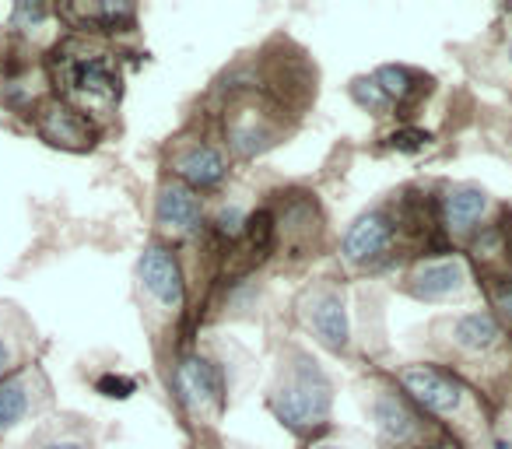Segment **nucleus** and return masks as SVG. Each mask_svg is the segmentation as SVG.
I'll list each match as a JSON object with an SVG mask.
<instances>
[{
    "mask_svg": "<svg viewBox=\"0 0 512 449\" xmlns=\"http://www.w3.org/2000/svg\"><path fill=\"white\" fill-rule=\"evenodd\" d=\"M176 172L197 190H207V186H218L225 179V158L218 155L207 144H197V148H186L183 155L176 158Z\"/></svg>",
    "mask_w": 512,
    "mask_h": 449,
    "instance_id": "9d476101",
    "label": "nucleus"
},
{
    "mask_svg": "<svg viewBox=\"0 0 512 449\" xmlns=\"http://www.w3.org/2000/svg\"><path fill=\"white\" fill-rule=\"evenodd\" d=\"M218 229L225 232V236H239V232L246 229V214H242V207H225V211L218 214Z\"/></svg>",
    "mask_w": 512,
    "mask_h": 449,
    "instance_id": "6ab92c4d",
    "label": "nucleus"
},
{
    "mask_svg": "<svg viewBox=\"0 0 512 449\" xmlns=\"http://www.w3.org/2000/svg\"><path fill=\"white\" fill-rule=\"evenodd\" d=\"M330 404H334L330 379L316 369L313 358L299 355V362L288 369L285 383L274 393V414L281 418V425L306 432V428H316L330 418Z\"/></svg>",
    "mask_w": 512,
    "mask_h": 449,
    "instance_id": "f257e3e1",
    "label": "nucleus"
},
{
    "mask_svg": "<svg viewBox=\"0 0 512 449\" xmlns=\"http://www.w3.org/2000/svg\"><path fill=\"white\" fill-rule=\"evenodd\" d=\"M376 85L383 88L386 95H390V102L393 99H407V95L414 92V85H418V78H414L407 67H379L376 71Z\"/></svg>",
    "mask_w": 512,
    "mask_h": 449,
    "instance_id": "dca6fc26",
    "label": "nucleus"
},
{
    "mask_svg": "<svg viewBox=\"0 0 512 449\" xmlns=\"http://www.w3.org/2000/svg\"><path fill=\"white\" fill-rule=\"evenodd\" d=\"M43 130L53 137V141H64V144H81L88 141V123L81 120L74 109H64V106H53L43 120Z\"/></svg>",
    "mask_w": 512,
    "mask_h": 449,
    "instance_id": "2eb2a0df",
    "label": "nucleus"
},
{
    "mask_svg": "<svg viewBox=\"0 0 512 449\" xmlns=\"http://www.w3.org/2000/svg\"><path fill=\"white\" fill-rule=\"evenodd\" d=\"M484 211H488V193L481 186L463 183L446 193V218L453 229H470L474 221H481Z\"/></svg>",
    "mask_w": 512,
    "mask_h": 449,
    "instance_id": "9b49d317",
    "label": "nucleus"
},
{
    "mask_svg": "<svg viewBox=\"0 0 512 449\" xmlns=\"http://www.w3.org/2000/svg\"><path fill=\"white\" fill-rule=\"evenodd\" d=\"M463 285H467V267H463V260H456V257L432 260V264L418 267L411 278V292L425 302L449 299V295H456Z\"/></svg>",
    "mask_w": 512,
    "mask_h": 449,
    "instance_id": "1a4fd4ad",
    "label": "nucleus"
},
{
    "mask_svg": "<svg viewBox=\"0 0 512 449\" xmlns=\"http://www.w3.org/2000/svg\"><path fill=\"white\" fill-rule=\"evenodd\" d=\"M313 449H344V446H330V442H323V446H313Z\"/></svg>",
    "mask_w": 512,
    "mask_h": 449,
    "instance_id": "bb28decb",
    "label": "nucleus"
},
{
    "mask_svg": "<svg viewBox=\"0 0 512 449\" xmlns=\"http://www.w3.org/2000/svg\"><path fill=\"white\" fill-rule=\"evenodd\" d=\"M11 369V348L4 344V337H0V376Z\"/></svg>",
    "mask_w": 512,
    "mask_h": 449,
    "instance_id": "393cba45",
    "label": "nucleus"
},
{
    "mask_svg": "<svg viewBox=\"0 0 512 449\" xmlns=\"http://www.w3.org/2000/svg\"><path fill=\"white\" fill-rule=\"evenodd\" d=\"M432 449H453V446H432Z\"/></svg>",
    "mask_w": 512,
    "mask_h": 449,
    "instance_id": "cd10ccee",
    "label": "nucleus"
},
{
    "mask_svg": "<svg viewBox=\"0 0 512 449\" xmlns=\"http://www.w3.org/2000/svg\"><path fill=\"white\" fill-rule=\"evenodd\" d=\"M43 18H46V8H29V4L15 8V22H43Z\"/></svg>",
    "mask_w": 512,
    "mask_h": 449,
    "instance_id": "5701e85b",
    "label": "nucleus"
},
{
    "mask_svg": "<svg viewBox=\"0 0 512 449\" xmlns=\"http://www.w3.org/2000/svg\"><path fill=\"white\" fill-rule=\"evenodd\" d=\"M71 85L78 88V92L85 95H116V78L113 71H109L106 60L92 57V60H78L71 71Z\"/></svg>",
    "mask_w": 512,
    "mask_h": 449,
    "instance_id": "4468645a",
    "label": "nucleus"
},
{
    "mask_svg": "<svg viewBox=\"0 0 512 449\" xmlns=\"http://www.w3.org/2000/svg\"><path fill=\"white\" fill-rule=\"evenodd\" d=\"M179 390H183V400L193 407H211V411H221L225 404V386H221V372L214 362L193 355L179 365Z\"/></svg>",
    "mask_w": 512,
    "mask_h": 449,
    "instance_id": "423d86ee",
    "label": "nucleus"
},
{
    "mask_svg": "<svg viewBox=\"0 0 512 449\" xmlns=\"http://www.w3.org/2000/svg\"><path fill=\"white\" fill-rule=\"evenodd\" d=\"M509 53H512V50H509Z\"/></svg>",
    "mask_w": 512,
    "mask_h": 449,
    "instance_id": "c85d7f7f",
    "label": "nucleus"
},
{
    "mask_svg": "<svg viewBox=\"0 0 512 449\" xmlns=\"http://www.w3.org/2000/svg\"><path fill=\"white\" fill-rule=\"evenodd\" d=\"M43 449H88L85 442H78V439H57V442H50V446H43Z\"/></svg>",
    "mask_w": 512,
    "mask_h": 449,
    "instance_id": "b1692460",
    "label": "nucleus"
},
{
    "mask_svg": "<svg viewBox=\"0 0 512 449\" xmlns=\"http://www.w3.org/2000/svg\"><path fill=\"white\" fill-rule=\"evenodd\" d=\"M351 95H355L358 106L369 109V113H376V116H383L386 109H390V95L376 85V78H372V81H365V78L355 81V85H351Z\"/></svg>",
    "mask_w": 512,
    "mask_h": 449,
    "instance_id": "f3484780",
    "label": "nucleus"
},
{
    "mask_svg": "<svg viewBox=\"0 0 512 449\" xmlns=\"http://www.w3.org/2000/svg\"><path fill=\"white\" fill-rule=\"evenodd\" d=\"M306 320L313 327V334L320 337V344H327L330 351L348 348V309H344V299L337 292H316L306 302Z\"/></svg>",
    "mask_w": 512,
    "mask_h": 449,
    "instance_id": "39448f33",
    "label": "nucleus"
},
{
    "mask_svg": "<svg viewBox=\"0 0 512 449\" xmlns=\"http://www.w3.org/2000/svg\"><path fill=\"white\" fill-rule=\"evenodd\" d=\"M390 144L400 151H421L428 144V134L425 130H400V134L390 137Z\"/></svg>",
    "mask_w": 512,
    "mask_h": 449,
    "instance_id": "aec40b11",
    "label": "nucleus"
},
{
    "mask_svg": "<svg viewBox=\"0 0 512 449\" xmlns=\"http://www.w3.org/2000/svg\"><path fill=\"white\" fill-rule=\"evenodd\" d=\"M491 449H512V442H505V439H498V442H495V446H491Z\"/></svg>",
    "mask_w": 512,
    "mask_h": 449,
    "instance_id": "a878e982",
    "label": "nucleus"
},
{
    "mask_svg": "<svg viewBox=\"0 0 512 449\" xmlns=\"http://www.w3.org/2000/svg\"><path fill=\"white\" fill-rule=\"evenodd\" d=\"M400 383H404V390L411 393L425 411L439 414V418L456 414L463 404V386L456 383L453 376H446V372L432 369V365H414V369H404Z\"/></svg>",
    "mask_w": 512,
    "mask_h": 449,
    "instance_id": "7ed1b4c3",
    "label": "nucleus"
},
{
    "mask_svg": "<svg viewBox=\"0 0 512 449\" xmlns=\"http://www.w3.org/2000/svg\"><path fill=\"white\" fill-rule=\"evenodd\" d=\"M246 232H249V243H253V250H260V257H264V253L271 250L274 218L267 211L253 214V218H246Z\"/></svg>",
    "mask_w": 512,
    "mask_h": 449,
    "instance_id": "a211bd4d",
    "label": "nucleus"
},
{
    "mask_svg": "<svg viewBox=\"0 0 512 449\" xmlns=\"http://www.w3.org/2000/svg\"><path fill=\"white\" fill-rule=\"evenodd\" d=\"M141 285L148 288V295L165 309H179L186 302V285H183V271H179V260L172 257L165 246L151 243L141 253Z\"/></svg>",
    "mask_w": 512,
    "mask_h": 449,
    "instance_id": "f03ea898",
    "label": "nucleus"
},
{
    "mask_svg": "<svg viewBox=\"0 0 512 449\" xmlns=\"http://www.w3.org/2000/svg\"><path fill=\"white\" fill-rule=\"evenodd\" d=\"M99 390L106 393V397H130V393H134V383H130V379H123V376H113V372H109V376H102V379H99Z\"/></svg>",
    "mask_w": 512,
    "mask_h": 449,
    "instance_id": "412c9836",
    "label": "nucleus"
},
{
    "mask_svg": "<svg viewBox=\"0 0 512 449\" xmlns=\"http://www.w3.org/2000/svg\"><path fill=\"white\" fill-rule=\"evenodd\" d=\"M393 243V221L390 214L383 211H369L344 232V243H341V253L348 264H372L379 260Z\"/></svg>",
    "mask_w": 512,
    "mask_h": 449,
    "instance_id": "20e7f679",
    "label": "nucleus"
},
{
    "mask_svg": "<svg viewBox=\"0 0 512 449\" xmlns=\"http://www.w3.org/2000/svg\"><path fill=\"white\" fill-rule=\"evenodd\" d=\"M155 221L162 232H172V236H190V232L200 229V200L193 197V190L179 183L162 186L155 204Z\"/></svg>",
    "mask_w": 512,
    "mask_h": 449,
    "instance_id": "6e6552de",
    "label": "nucleus"
},
{
    "mask_svg": "<svg viewBox=\"0 0 512 449\" xmlns=\"http://www.w3.org/2000/svg\"><path fill=\"white\" fill-rule=\"evenodd\" d=\"M502 327L491 313H467L453 323V341L463 351H488L491 344H498Z\"/></svg>",
    "mask_w": 512,
    "mask_h": 449,
    "instance_id": "f8f14e48",
    "label": "nucleus"
},
{
    "mask_svg": "<svg viewBox=\"0 0 512 449\" xmlns=\"http://www.w3.org/2000/svg\"><path fill=\"white\" fill-rule=\"evenodd\" d=\"M29 379L25 376H11L0 383V435L11 432V428L18 425V421L29 414Z\"/></svg>",
    "mask_w": 512,
    "mask_h": 449,
    "instance_id": "ddd939ff",
    "label": "nucleus"
},
{
    "mask_svg": "<svg viewBox=\"0 0 512 449\" xmlns=\"http://www.w3.org/2000/svg\"><path fill=\"white\" fill-rule=\"evenodd\" d=\"M369 414H372V421H376V432L383 435L386 442H393V446H411V442L421 439L418 414L400 397H393V393H379V397L372 400Z\"/></svg>",
    "mask_w": 512,
    "mask_h": 449,
    "instance_id": "0eeeda50",
    "label": "nucleus"
},
{
    "mask_svg": "<svg viewBox=\"0 0 512 449\" xmlns=\"http://www.w3.org/2000/svg\"><path fill=\"white\" fill-rule=\"evenodd\" d=\"M495 302H498V309L512 320V281H505V285L495 288Z\"/></svg>",
    "mask_w": 512,
    "mask_h": 449,
    "instance_id": "4be33fe9",
    "label": "nucleus"
}]
</instances>
